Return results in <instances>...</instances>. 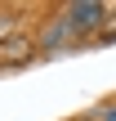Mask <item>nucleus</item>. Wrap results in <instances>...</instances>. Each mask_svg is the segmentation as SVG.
<instances>
[{"mask_svg":"<svg viewBox=\"0 0 116 121\" xmlns=\"http://www.w3.org/2000/svg\"><path fill=\"white\" fill-rule=\"evenodd\" d=\"M67 22L76 27V36H89V31H103V18H107V4L103 0H72L63 4Z\"/></svg>","mask_w":116,"mask_h":121,"instance_id":"nucleus-1","label":"nucleus"},{"mask_svg":"<svg viewBox=\"0 0 116 121\" xmlns=\"http://www.w3.org/2000/svg\"><path fill=\"white\" fill-rule=\"evenodd\" d=\"M76 40H80V36H76V27H72V22H67V13L58 9V13L45 22V31L36 36V49H40V54H54V49H67V45H76Z\"/></svg>","mask_w":116,"mask_h":121,"instance_id":"nucleus-2","label":"nucleus"},{"mask_svg":"<svg viewBox=\"0 0 116 121\" xmlns=\"http://www.w3.org/2000/svg\"><path fill=\"white\" fill-rule=\"evenodd\" d=\"M40 49H36V36H9V40H0V72L4 67H18V63H27V58H36Z\"/></svg>","mask_w":116,"mask_h":121,"instance_id":"nucleus-3","label":"nucleus"},{"mask_svg":"<svg viewBox=\"0 0 116 121\" xmlns=\"http://www.w3.org/2000/svg\"><path fill=\"white\" fill-rule=\"evenodd\" d=\"M9 36H13V13L0 9V40H9Z\"/></svg>","mask_w":116,"mask_h":121,"instance_id":"nucleus-4","label":"nucleus"},{"mask_svg":"<svg viewBox=\"0 0 116 121\" xmlns=\"http://www.w3.org/2000/svg\"><path fill=\"white\" fill-rule=\"evenodd\" d=\"M103 121H116V108H107V112H103Z\"/></svg>","mask_w":116,"mask_h":121,"instance_id":"nucleus-5","label":"nucleus"}]
</instances>
